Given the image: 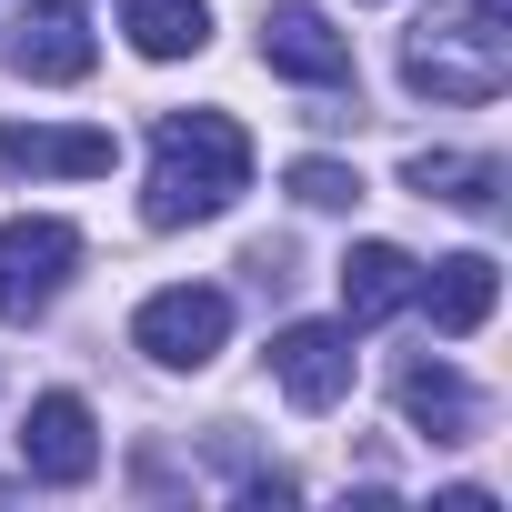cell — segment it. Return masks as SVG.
Segmentation results:
<instances>
[{"label": "cell", "mask_w": 512, "mask_h": 512, "mask_svg": "<svg viewBox=\"0 0 512 512\" xmlns=\"http://www.w3.org/2000/svg\"><path fill=\"white\" fill-rule=\"evenodd\" d=\"M402 81L422 91V101H452V111H482V101H502V81H512V41H502V21H412V41H402Z\"/></svg>", "instance_id": "obj_2"}, {"label": "cell", "mask_w": 512, "mask_h": 512, "mask_svg": "<svg viewBox=\"0 0 512 512\" xmlns=\"http://www.w3.org/2000/svg\"><path fill=\"white\" fill-rule=\"evenodd\" d=\"M272 382H282L302 412H332V402L352 392V332H332V322H292V332L272 342Z\"/></svg>", "instance_id": "obj_8"}, {"label": "cell", "mask_w": 512, "mask_h": 512, "mask_svg": "<svg viewBox=\"0 0 512 512\" xmlns=\"http://www.w3.org/2000/svg\"><path fill=\"white\" fill-rule=\"evenodd\" d=\"M392 402H402V422H412L422 442H472V432H482V392H472L452 362H402Z\"/></svg>", "instance_id": "obj_11"}, {"label": "cell", "mask_w": 512, "mask_h": 512, "mask_svg": "<svg viewBox=\"0 0 512 512\" xmlns=\"http://www.w3.org/2000/svg\"><path fill=\"white\" fill-rule=\"evenodd\" d=\"M292 201H302V211H352V201H362V171H342V161H292Z\"/></svg>", "instance_id": "obj_15"}, {"label": "cell", "mask_w": 512, "mask_h": 512, "mask_svg": "<svg viewBox=\"0 0 512 512\" xmlns=\"http://www.w3.org/2000/svg\"><path fill=\"white\" fill-rule=\"evenodd\" d=\"M472 11H482V21H502V31H512V0H472Z\"/></svg>", "instance_id": "obj_16"}, {"label": "cell", "mask_w": 512, "mask_h": 512, "mask_svg": "<svg viewBox=\"0 0 512 512\" xmlns=\"http://www.w3.org/2000/svg\"><path fill=\"white\" fill-rule=\"evenodd\" d=\"M121 31H131L141 61H191L211 41V11L201 0H121Z\"/></svg>", "instance_id": "obj_14"}, {"label": "cell", "mask_w": 512, "mask_h": 512, "mask_svg": "<svg viewBox=\"0 0 512 512\" xmlns=\"http://www.w3.org/2000/svg\"><path fill=\"white\" fill-rule=\"evenodd\" d=\"M412 282H422V262H412L402 241H352V251H342V322L372 332V322L412 312Z\"/></svg>", "instance_id": "obj_9"}, {"label": "cell", "mask_w": 512, "mask_h": 512, "mask_svg": "<svg viewBox=\"0 0 512 512\" xmlns=\"http://www.w3.org/2000/svg\"><path fill=\"white\" fill-rule=\"evenodd\" d=\"M131 342H141L161 372H201V362L231 342V292H211V282H171V292H151V302L131 312Z\"/></svg>", "instance_id": "obj_4"}, {"label": "cell", "mask_w": 512, "mask_h": 512, "mask_svg": "<svg viewBox=\"0 0 512 512\" xmlns=\"http://www.w3.org/2000/svg\"><path fill=\"white\" fill-rule=\"evenodd\" d=\"M21 462H31V482H91V472H101V422H91V402H81V392H41V402L21 412Z\"/></svg>", "instance_id": "obj_5"}, {"label": "cell", "mask_w": 512, "mask_h": 512, "mask_svg": "<svg viewBox=\"0 0 512 512\" xmlns=\"http://www.w3.org/2000/svg\"><path fill=\"white\" fill-rule=\"evenodd\" d=\"M412 302L432 312L442 342H472V332L492 322V302H502V272L482 262V251H452V262H432V272L412 282Z\"/></svg>", "instance_id": "obj_10"}, {"label": "cell", "mask_w": 512, "mask_h": 512, "mask_svg": "<svg viewBox=\"0 0 512 512\" xmlns=\"http://www.w3.org/2000/svg\"><path fill=\"white\" fill-rule=\"evenodd\" d=\"M91 61H101V51H91V31L71 21V0H41V21L11 41V71H21V81H91Z\"/></svg>", "instance_id": "obj_12"}, {"label": "cell", "mask_w": 512, "mask_h": 512, "mask_svg": "<svg viewBox=\"0 0 512 512\" xmlns=\"http://www.w3.org/2000/svg\"><path fill=\"white\" fill-rule=\"evenodd\" d=\"M402 181L422 201H452V211H492L502 201V161H482V151H412Z\"/></svg>", "instance_id": "obj_13"}, {"label": "cell", "mask_w": 512, "mask_h": 512, "mask_svg": "<svg viewBox=\"0 0 512 512\" xmlns=\"http://www.w3.org/2000/svg\"><path fill=\"white\" fill-rule=\"evenodd\" d=\"M241 191H251V131H241L231 111H161V131H151V191H141V221H151V231L221 221Z\"/></svg>", "instance_id": "obj_1"}, {"label": "cell", "mask_w": 512, "mask_h": 512, "mask_svg": "<svg viewBox=\"0 0 512 512\" xmlns=\"http://www.w3.org/2000/svg\"><path fill=\"white\" fill-rule=\"evenodd\" d=\"M81 272V231L71 221H0V322H41Z\"/></svg>", "instance_id": "obj_3"}, {"label": "cell", "mask_w": 512, "mask_h": 512, "mask_svg": "<svg viewBox=\"0 0 512 512\" xmlns=\"http://www.w3.org/2000/svg\"><path fill=\"white\" fill-rule=\"evenodd\" d=\"M262 61L282 81H312V91H342L352 81V41L312 11V0H272V11H262Z\"/></svg>", "instance_id": "obj_6"}, {"label": "cell", "mask_w": 512, "mask_h": 512, "mask_svg": "<svg viewBox=\"0 0 512 512\" xmlns=\"http://www.w3.org/2000/svg\"><path fill=\"white\" fill-rule=\"evenodd\" d=\"M121 161L111 131H51V121H0V171H31V181H101Z\"/></svg>", "instance_id": "obj_7"}]
</instances>
